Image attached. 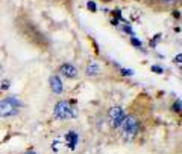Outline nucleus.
Instances as JSON below:
<instances>
[{
    "mask_svg": "<svg viewBox=\"0 0 182 154\" xmlns=\"http://www.w3.org/2000/svg\"><path fill=\"white\" fill-rule=\"evenodd\" d=\"M23 102L17 96H8L0 101V118H14L18 115Z\"/></svg>",
    "mask_w": 182,
    "mask_h": 154,
    "instance_id": "f257e3e1",
    "label": "nucleus"
},
{
    "mask_svg": "<svg viewBox=\"0 0 182 154\" xmlns=\"http://www.w3.org/2000/svg\"><path fill=\"white\" fill-rule=\"evenodd\" d=\"M118 128L122 130V134L125 137H134L136 133H138V130H140V122H138V119L135 116L126 115L123 122H122V125Z\"/></svg>",
    "mask_w": 182,
    "mask_h": 154,
    "instance_id": "f03ea898",
    "label": "nucleus"
},
{
    "mask_svg": "<svg viewBox=\"0 0 182 154\" xmlns=\"http://www.w3.org/2000/svg\"><path fill=\"white\" fill-rule=\"evenodd\" d=\"M53 116L58 121H65V119L74 118L76 111H74V108L70 107V104L67 101H59V102H56V105L53 108Z\"/></svg>",
    "mask_w": 182,
    "mask_h": 154,
    "instance_id": "7ed1b4c3",
    "label": "nucleus"
},
{
    "mask_svg": "<svg viewBox=\"0 0 182 154\" xmlns=\"http://www.w3.org/2000/svg\"><path fill=\"white\" fill-rule=\"evenodd\" d=\"M125 116H126V113L122 107H113V108L108 111V121H109L111 127H114V128H118V127L122 125Z\"/></svg>",
    "mask_w": 182,
    "mask_h": 154,
    "instance_id": "20e7f679",
    "label": "nucleus"
},
{
    "mask_svg": "<svg viewBox=\"0 0 182 154\" xmlns=\"http://www.w3.org/2000/svg\"><path fill=\"white\" fill-rule=\"evenodd\" d=\"M49 84H50V89L55 95H61L64 92V85H62V81L58 75H52L50 80H49Z\"/></svg>",
    "mask_w": 182,
    "mask_h": 154,
    "instance_id": "39448f33",
    "label": "nucleus"
},
{
    "mask_svg": "<svg viewBox=\"0 0 182 154\" xmlns=\"http://www.w3.org/2000/svg\"><path fill=\"white\" fill-rule=\"evenodd\" d=\"M59 73L62 75V76H65V78H76L78 76V69L73 66V64H68V63H65V64H62L61 67H59Z\"/></svg>",
    "mask_w": 182,
    "mask_h": 154,
    "instance_id": "423d86ee",
    "label": "nucleus"
},
{
    "mask_svg": "<svg viewBox=\"0 0 182 154\" xmlns=\"http://www.w3.org/2000/svg\"><path fill=\"white\" fill-rule=\"evenodd\" d=\"M78 142H79V134L76 131H68L67 134H65V145L70 150H74Z\"/></svg>",
    "mask_w": 182,
    "mask_h": 154,
    "instance_id": "0eeeda50",
    "label": "nucleus"
},
{
    "mask_svg": "<svg viewBox=\"0 0 182 154\" xmlns=\"http://www.w3.org/2000/svg\"><path fill=\"white\" fill-rule=\"evenodd\" d=\"M85 73H87V76H96L100 73V66L96 61H90L87 69H85Z\"/></svg>",
    "mask_w": 182,
    "mask_h": 154,
    "instance_id": "6e6552de",
    "label": "nucleus"
},
{
    "mask_svg": "<svg viewBox=\"0 0 182 154\" xmlns=\"http://www.w3.org/2000/svg\"><path fill=\"white\" fill-rule=\"evenodd\" d=\"M59 148H61V137H56V139L53 141V143H52V150H53L55 153H58Z\"/></svg>",
    "mask_w": 182,
    "mask_h": 154,
    "instance_id": "1a4fd4ad",
    "label": "nucleus"
},
{
    "mask_svg": "<svg viewBox=\"0 0 182 154\" xmlns=\"http://www.w3.org/2000/svg\"><path fill=\"white\" fill-rule=\"evenodd\" d=\"M131 44H132V46H135V48H141V46H143V44H141V41H140L136 37H132V38H131Z\"/></svg>",
    "mask_w": 182,
    "mask_h": 154,
    "instance_id": "9d476101",
    "label": "nucleus"
},
{
    "mask_svg": "<svg viewBox=\"0 0 182 154\" xmlns=\"http://www.w3.org/2000/svg\"><path fill=\"white\" fill-rule=\"evenodd\" d=\"M87 8H88L91 12H96V11H97V6H96V3H94L93 0H90V2L87 3Z\"/></svg>",
    "mask_w": 182,
    "mask_h": 154,
    "instance_id": "9b49d317",
    "label": "nucleus"
},
{
    "mask_svg": "<svg viewBox=\"0 0 182 154\" xmlns=\"http://www.w3.org/2000/svg\"><path fill=\"white\" fill-rule=\"evenodd\" d=\"M9 85H11V81H9V80H5V81H2L0 90H8V89H9Z\"/></svg>",
    "mask_w": 182,
    "mask_h": 154,
    "instance_id": "f8f14e48",
    "label": "nucleus"
},
{
    "mask_svg": "<svg viewBox=\"0 0 182 154\" xmlns=\"http://www.w3.org/2000/svg\"><path fill=\"white\" fill-rule=\"evenodd\" d=\"M120 73H122L123 76H132V75H134V70H131V69H120Z\"/></svg>",
    "mask_w": 182,
    "mask_h": 154,
    "instance_id": "ddd939ff",
    "label": "nucleus"
},
{
    "mask_svg": "<svg viewBox=\"0 0 182 154\" xmlns=\"http://www.w3.org/2000/svg\"><path fill=\"white\" fill-rule=\"evenodd\" d=\"M173 110H175L176 113H179V111H181V99H176V102L173 104Z\"/></svg>",
    "mask_w": 182,
    "mask_h": 154,
    "instance_id": "4468645a",
    "label": "nucleus"
},
{
    "mask_svg": "<svg viewBox=\"0 0 182 154\" xmlns=\"http://www.w3.org/2000/svg\"><path fill=\"white\" fill-rule=\"evenodd\" d=\"M150 70L155 72V73H164V69H162V67H159V66H152V67H150Z\"/></svg>",
    "mask_w": 182,
    "mask_h": 154,
    "instance_id": "2eb2a0df",
    "label": "nucleus"
},
{
    "mask_svg": "<svg viewBox=\"0 0 182 154\" xmlns=\"http://www.w3.org/2000/svg\"><path fill=\"white\" fill-rule=\"evenodd\" d=\"M181 59H182V55H181V54H178V55L175 57V63H178V64H181Z\"/></svg>",
    "mask_w": 182,
    "mask_h": 154,
    "instance_id": "dca6fc26",
    "label": "nucleus"
},
{
    "mask_svg": "<svg viewBox=\"0 0 182 154\" xmlns=\"http://www.w3.org/2000/svg\"><path fill=\"white\" fill-rule=\"evenodd\" d=\"M173 17H176V18H179V17H181V14H179V11H173Z\"/></svg>",
    "mask_w": 182,
    "mask_h": 154,
    "instance_id": "f3484780",
    "label": "nucleus"
},
{
    "mask_svg": "<svg viewBox=\"0 0 182 154\" xmlns=\"http://www.w3.org/2000/svg\"><path fill=\"white\" fill-rule=\"evenodd\" d=\"M24 154H36V153H35V151H31V150H29V151H26Z\"/></svg>",
    "mask_w": 182,
    "mask_h": 154,
    "instance_id": "a211bd4d",
    "label": "nucleus"
},
{
    "mask_svg": "<svg viewBox=\"0 0 182 154\" xmlns=\"http://www.w3.org/2000/svg\"><path fill=\"white\" fill-rule=\"evenodd\" d=\"M161 2H165V3H167V2H171V0H161Z\"/></svg>",
    "mask_w": 182,
    "mask_h": 154,
    "instance_id": "6ab92c4d",
    "label": "nucleus"
},
{
    "mask_svg": "<svg viewBox=\"0 0 182 154\" xmlns=\"http://www.w3.org/2000/svg\"><path fill=\"white\" fill-rule=\"evenodd\" d=\"M0 73H2V66H0Z\"/></svg>",
    "mask_w": 182,
    "mask_h": 154,
    "instance_id": "aec40b11",
    "label": "nucleus"
}]
</instances>
